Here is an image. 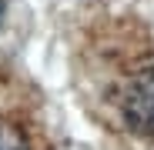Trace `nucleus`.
Segmentation results:
<instances>
[{
  "mask_svg": "<svg viewBox=\"0 0 154 150\" xmlns=\"http://www.w3.org/2000/svg\"><path fill=\"white\" fill-rule=\"evenodd\" d=\"M114 110L131 134L154 140V54L134 60L114 87Z\"/></svg>",
  "mask_w": 154,
  "mask_h": 150,
  "instance_id": "nucleus-1",
  "label": "nucleus"
},
{
  "mask_svg": "<svg viewBox=\"0 0 154 150\" xmlns=\"http://www.w3.org/2000/svg\"><path fill=\"white\" fill-rule=\"evenodd\" d=\"M0 150H30L27 137L10 123H0Z\"/></svg>",
  "mask_w": 154,
  "mask_h": 150,
  "instance_id": "nucleus-2",
  "label": "nucleus"
},
{
  "mask_svg": "<svg viewBox=\"0 0 154 150\" xmlns=\"http://www.w3.org/2000/svg\"><path fill=\"white\" fill-rule=\"evenodd\" d=\"M4 7H7V0H0V20H4Z\"/></svg>",
  "mask_w": 154,
  "mask_h": 150,
  "instance_id": "nucleus-3",
  "label": "nucleus"
}]
</instances>
